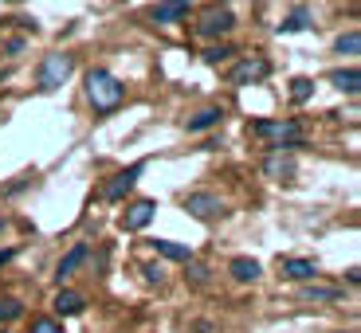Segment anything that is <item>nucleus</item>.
Segmentation results:
<instances>
[{"mask_svg":"<svg viewBox=\"0 0 361 333\" xmlns=\"http://www.w3.org/2000/svg\"><path fill=\"white\" fill-rule=\"evenodd\" d=\"M263 172H267L271 180H290L295 177V161L283 157V149H267V157H263Z\"/></svg>","mask_w":361,"mask_h":333,"instance_id":"13","label":"nucleus"},{"mask_svg":"<svg viewBox=\"0 0 361 333\" xmlns=\"http://www.w3.org/2000/svg\"><path fill=\"white\" fill-rule=\"evenodd\" d=\"M189 8H192V0H157L154 8H149V20H154L157 27H169V24L189 16Z\"/></svg>","mask_w":361,"mask_h":333,"instance_id":"11","label":"nucleus"},{"mask_svg":"<svg viewBox=\"0 0 361 333\" xmlns=\"http://www.w3.org/2000/svg\"><path fill=\"white\" fill-rule=\"evenodd\" d=\"M307 20H310V12L298 8V12H290V16L279 24V32H302V27H307Z\"/></svg>","mask_w":361,"mask_h":333,"instance_id":"21","label":"nucleus"},{"mask_svg":"<svg viewBox=\"0 0 361 333\" xmlns=\"http://www.w3.org/2000/svg\"><path fill=\"white\" fill-rule=\"evenodd\" d=\"M232 47H228V44H216V47H208V51H204V63H212V67H216V63H224V59H232Z\"/></svg>","mask_w":361,"mask_h":333,"instance_id":"25","label":"nucleus"},{"mask_svg":"<svg viewBox=\"0 0 361 333\" xmlns=\"http://www.w3.org/2000/svg\"><path fill=\"white\" fill-rule=\"evenodd\" d=\"M27 333H63V325L55 322V318H32Z\"/></svg>","mask_w":361,"mask_h":333,"instance_id":"24","label":"nucleus"},{"mask_svg":"<svg viewBox=\"0 0 361 333\" xmlns=\"http://www.w3.org/2000/svg\"><path fill=\"white\" fill-rule=\"evenodd\" d=\"M298 302H307V306H334V302H342L345 298V290L342 287H330V282H302L298 287Z\"/></svg>","mask_w":361,"mask_h":333,"instance_id":"6","label":"nucleus"},{"mask_svg":"<svg viewBox=\"0 0 361 333\" xmlns=\"http://www.w3.org/2000/svg\"><path fill=\"white\" fill-rule=\"evenodd\" d=\"M180 204H185V212H192L197 220H216V216H224V200H220L216 192H189Z\"/></svg>","mask_w":361,"mask_h":333,"instance_id":"8","label":"nucleus"},{"mask_svg":"<svg viewBox=\"0 0 361 333\" xmlns=\"http://www.w3.org/2000/svg\"><path fill=\"white\" fill-rule=\"evenodd\" d=\"M310 94H314V82H310V79H295V82H290V99H295V102H310Z\"/></svg>","mask_w":361,"mask_h":333,"instance_id":"22","label":"nucleus"},{"mask_svg":"<svg viewBox=\"0 0 361 333\" xmlns=\"http://www.w3.org/2000/svg\"><path fill=\"white\" fill-rule=\"evenodd\" d=\"M220 122H224V106H204L192 118H185V130L189 134H204V130H216Z\"/></svg>","mask_w":361,"mask_h":333,"instance_id":"12","label":"nucleus"},{"mask_svg":"<svg viewBox=\"0 0 361 333\" xmlns=\"http://www.w3.org/2000/svg\"><path fill=\"white\" fill-rule=\"evenodd\" d=\"M330 82H334L338 90H345V94H357L361 75H357V67H345V71H334V75H330Z\"/></svg>","mask_w":361,"mask_h":333,"instance_id":"18","label":"nucleus"},{"mask_svg":"<svg viewBox=\"0 0 361 333\" xmlns=\"http://www.w3.org/2000/svg\"><path fill=\"white\" fill-rule=\"evenodd\" d=\"M338 333H353V329H338Z\"/></svg>","mask_w":361,"mask_h":333,"instance_id":"30","label":"nucleus"},{"mask_svg":"<svg viewBox=\"0 0 361 333\" xmlns=\"http://www.w3.org/2000/svg\"><path fill=\"white\" fill-rule=\"evenodd\" d=\"M154 251L165 255V259H173V263H189V259H192L189 247H185V244H173V239H154Z\"/></svg>","mask_w":361,"mask_h":333,"instance_id":"17","label":"nucleus"},{"mask_svg":"<svg viewBox=\"0 0 361 333\" xmlns=\"http://www.w3.org/2000/svg\"><path fill=\"white\" fill-rule=\"evenodd\" d=\"M20 314H24V306L16 298H0V322H16Z\"/></svg>","mask_w":361,"mask_h":333,"instance_id":"23","label":"nucleus"},{"mask_svg":"<svg viewBox=\"0 0 361 333\" xmlns=\"http://www.w3.org/2000/svg\"><path fill=\"white\" fill-rule=\"evenodd\" d=\"M232 27H235L232 8H224V4H208V8L200 12V20H197V36L200 39H220V36H228Z\"/></svg>","mask_w":361,"mask_h":333,"instance_id":"4","label":"nucleus"},{"mask_svg":"<svg viewBox=\"0 0 361 333\" xmlns=\"http://www.w3.org/2000/svg\"><path fill=\"white\" fill-rule=\"evenodd\" d=\"M82 259H87V244H71V251H67L63 259L55 263V279H59V282H67V279L75 275V270L82 267Z\"/></svg>","mask_w":361,"mask_h":333,"instance_id":"14","label":"nucleus"},{"mask_svg":"<svg viewBox=\"0 0 361 333\" xmlns=\"http://www.w3.org/2000/svg\"><path fill=\"white\" fill-rule=\"evenodd\" d=\"M247 134L255 137V142H275L271 149H298V142H302V130H298V122H290V118H259V122H252L247 126Z\"/></svg>","mask_w":361,"mask_h":333,"instance_id":"2","label":"nucleus"},{"mask_svg":"<svg viewBox=\"0 0 361 333\" xmlns=\"http://www.w3.org/2000/svg\"><path fill=\"white\" fill-rule=\"evenodd\" d=\"M71 71H75L71 55L51 51V55H44V59H39V67H36V87L44 90V94H51V90H59L67 79H71Z\"/></svg>","mask_w":361,"mask_h":333,"instance_id":"3","label":"nucleus"},{"mask_svg":"<svg viewBox=\"0 0 361 333\" xmlns=\"http://www.w3.org/2000/svg\"><path fill=\"white\" fill-rule=\"evenodd\" d=\"M357 47H361V32L353 27V32H345V36H338L334 51H338V55H357Z\"/></svg>","mask_w":361,"mask_h":333,"instance_id":"20","label":"nucleus"},{"mask_svg":"<svg viewBox=\"0 0 361 333\" xmlns=\"http://www.w3.org/2000/svg\"><path fill=\"white\" fill-rule=\"evenodd\" d=\"M4 227H8V224H4V220H0V232H4Z\"/></svg>","mask_w":361,"mask_h":333,"instance_id":"29","label":"nucleus"},{"mask_svg":"<svg viewBox=\"0 0 361 333\" xmlns=\"http://www.w3.org/2000/svg\"><path fill=\"white\" fill-rule=\"evenodd\" d=\"M275 270H279V279L287 282H307L318 275V263L314 259H298V255H283L279 263H275Z\"/></svg>","mask_w":361,"mask_h":333,"instance_id":"9","label":"nucleus"},{"mask_svg":"<svg viewBox=\"0 0 361 333\" xmlns=\"http://www.w3.org/2000/svg\"><path fill=\"white\" fill-rule=\"evenodd\" d=\"M228 275H232L235 282H255L263 275V267L255 259H247V255H235V259L228 263Z\"/></svg>","mask_w":361,"mask_h":333,"instance_id":"16","label":"nucleus"},{"mask_svg":"<svg viewBox=\"0 0 361 333\" xmlns=\"http://www.w3.org/2000/svg\"><path fill=\"white\" fill-rule=\"evenodd\" d=\"M82 306H87V298L75 294V290H59V294L51 298V310H55L59 318H75V314H82Z\"/></svg>","mask_w":361,"mask_h":333,"instance_id":"15","label":"nucleus"},{"mask_svg":"<svg viewBox=\"0 0 361 333\" xmlns=\"http://www.w3.org/2000/svg\"><path fill=\"white\" fill-rule=\"evenodd\" d=\"M87 99H90V106H94V114H114V110L126 102V87H122L110 71L90 67L87 71Z\"/></svg>","mask_w":361,"mask_h":333,"instance_id":"1","label":"nucleus"},{"mask_svg":"<svg viewBox=\"0 0 361 333\" xmlns=\"http://www.w3.org/2000/svg\"><path fill=\"white\" fill-rule=\"evenodd\" d=\"M157 204L154 200H134V204H126V212L118 216V224H122V232H142L149 220H154Z\"/></svg>","mask_w":361,"mask_h":333,"instance_id":"10","label":"nucleus"},{"mask_svg":"<svg viewBox=\"0 0 361 333\" xmlns=\"http://www.w3.org/2000/svg\"><path fill=\"white\" fill-rule=\"evenodd\" d=\"M142 275H145V282H157V287H161V275H165V270H161V267H142Z\"/></svg>","mask_w":361,"mask_h":333,"instance_id":"26","label":"nucleus"},{"mask_svg":"<svg viewBox=\"0 0 361 333\" xmlns=\"http://www.w3.org/2000/svg\"><path fill=\"white\" fill-rule=\"evenodd\" d=\"M4 51H8V55H20V51H24V39H8V44H4Z\"/></svg>","mask_w":361,"mask_h":333,"instance_id":"27","label":"nucleus"},{"mask_svg":"<svg viewBox=\"0 0 361 333\" xmlns=\"http://www.w3.org/2000/svg\"><path fill=\"white\" fill-rule=\"evenodd\" d=\"M142 169H145V165L137 161V165H130V169L114 172V177H110L106 184L99 189V196H102V200H110V204H114V200H122V196H126V192L137 184V177H142Z\"/></svg>","mask_w":361,"mask_h":333,"instance_id":"7","label":"nucleus"},{"mask_svg":"<svg viewBox=\"0 0 361 333\" xmlns=\"http://www.w3.org/2000/svg\"><path fill=\"white\" fill-rule=\"evenodd\" d=\"M16 259V247H4V251H0V267H4V263H12Z\"/></svg>","mask_w":361,"mask_h":333,"instance_id":"28","label":"nucleus"},{"mask_svg":"<svg viewBox=\"0 0 361 333\" xmlns=\"http://www.w3.org/2000/svg\"><path fill=\"white\" fill-rule=\"evenodd\" d=\"M208 279H212V270H208L204 263L189 259V267H185V282H189V287H208Z\"/></svg>","mask_w":361,"mask_h":333,"instance_id":"19","label":"nucleus"},{"mask_svg":"<svg viewBox=\"0 0 361 333\" xmlns=\"http://www.w3.org/2000/svg\"><path fill=\"white\" fill-rule=\"evenodd\" d=\"M267 75H271V63L263 55H244V59L228 71V82H232V87H247V82H263Z\"/></svg>","mask_w":361,"mask_h":333,"instance_id":"5","label":"nucleus"}]
</instances>
